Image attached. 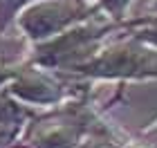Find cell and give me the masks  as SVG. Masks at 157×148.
<instances>
[{
  "instance_id": "1",
  "label": "cell",
  "mask_w": 157,
  "mask_h": 148,
  "mask_svg": "<svg viewBox=\"0 0 157 148\" xmlns=\"http://www.w3.org/2000/svg\"><path fill=\"white\" fill-rule=\"evenodd\" d=\"M72 70L81 76L94 79H155L157 47L139 40L132 34L128 40H117L101 47L92 59Z\"/></svg>"
},
{
  "instance_id": "3",
  "label": "cell",
  "mask_w": 157,
  "mask_h": 148,
  "mask_svg": "<svg viewBox=\"0 0 157 148\" xmlns=\"http://www.w3.org/2000/svg\"><path fill=\"white\" fill-rule=\"evenodd\" d=\"M38 0H0V32H5L11 23H16L18 13Z\"/></svg>"
},
{
  "instance_id": "4",
  "label": "cell",
  "mask_w": 157,
  "mask_h": 148,
  "mask_svg": "<svg viewBox=\"0 0 157 148\" xmlns=\"http://www.w3.org/2000/svg\"><path fill=\"white\" fill-rule=\"evenodd\" d=\"M130 2L132 0H94V5L103 13H108L110 20H115V23H124L126 20V11L130 7Z\"/></svg>"
},
{
  "instance_id": "2",
  "label": "cell",
  "mask_w": 157,
  "mask_h": 148,
  "mask_svg": "<svg viewBox=\"0 0 157 148\" xmlns=\"http://www.w3.org/2000/svg\"><path fill=\"white\" fill-rule=\"evenodd\" d=\"M101 9L90 5V0H38L18 13L16 25L25 38L38 45L90 20Z\"/></svg>"
},
{
  "instance_id": "5",
  "label": "cell",
  "mask_w": 157,
  "mask_h": 148,
  "mask_svg": "<svg viewBox=\"0 0 157 148\" xmlns=\"http://www.w3.org/2000/svg\"><path fill=\"white\" fill-rule=\"evenodd\" d=\"M2 34H5V32H0V63H7V59H2V56L9 54V52H2V49H5V38H2Z\"/></svg>"
},
{
  "instance_id": "6",
  "label": "cell",
  "mask_w": 157,
  "mask_h": 148,
  "mask_svg": "<svg viewBox=\"0 0 157 148\" xmlns=\"http://www.w3.org/2000/svg\"><path fill=\"white\" fill-rule=\"evenodd\" d=\"M151 11L157 13V0H153V2H151Z\"/></svg>"
}]
</instances>
